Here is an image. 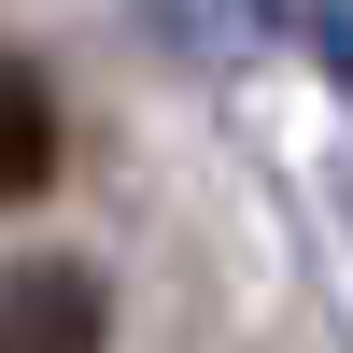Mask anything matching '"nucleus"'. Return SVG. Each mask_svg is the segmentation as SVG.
Segmentation results:
<instances>
[{"mask_svg":"<svg viewBox=\"0 0 353 353\" xmlns=\"http://www.w3.org/2000/svg\"><path fill=\"white\" fill-rule=\"evenodd\" d=\"M99 325H113V297L85 254H43L0 283V353H99Z\"/></svg>","mask_w":353,"mask_h":353,"instance_id":"f257e3e1","label":"nucleus"},{"mask_svg":"<svg viewBox=\"0 0 353 353\" xmlns=\"http://www.w3.org/2000/svg\"><path fill=\"white\" fill-rule=\"evenodd\" d=\"M43 184H57V99L0 57V212H14V198H43Z\"/></svg>","mask_w":353,"mask_h":353,"instance_id":"f03ea898","label":"nucleus"},{"mask_svg":"<svg viewBox=\"0 0 353 353\" xmlns=\"http://www.w3.org/2000/svg\"><path fill=\"white\" fill-rule=\"evenodd\" d=\"M170 28H184L198 57H226V43H254V28H269V0H170Z\"/></svg>","mask_w":353,"mask_h":353,"instance_id":"7ed1b4c3","label":"nucleus"}]
</instances>
